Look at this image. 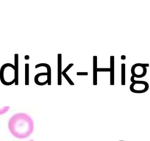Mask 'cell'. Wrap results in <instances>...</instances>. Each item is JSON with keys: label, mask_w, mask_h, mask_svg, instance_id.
Segmentation results:
<instances>
[{"label": "cell", "mask_w": 150, "mask_h": 141, "mask_svg": "<svg viewBox=\"0 0 150 141\" xmlns=\"http://www.w3.org/2000/svg\"><path fill=\"white\" fill-rule=\"evenodd\" d=\"M8 129L13 136L18 139H24L33 133L34 122L27 113H16L10 118Z\"/></svg>", "instance_id": "obj_1"}, {"label": "cell", "mask_w": 150, "mask_h": 141, "mask_svg": "<svg viewBox=\"0 0 150 141\" xmlns=\"http://www.w3.org/2000/svg\"><path fill=\"white\" fill-rule=\"evenodd\" d=\"M0 81L3 85L7 86L13 84L18 85L16 73L14 65L11 63H5L0 68Z\"/></svg>", "instance_id": "obj_2"}, {"label": "cell", "mask_w": 150, "mask_h": 141, "mask_svg": "<svg viewBox=\"0 0 150 141\" xmlns=\"http://www.w3.org/2000/svg\"><path fill=\"white\" fill-rule=\"evenodd\" d=\"M132 84L129 86L131 92L134 93H145L149 89V84L144 81H135L134 77L130 79Z\"/></svg>", "instance_id": "obj_3"}, {"label": "cell", "mask_w": 150, "mask_h": 141, "mask_svg": "<svg viewBox=\"0 0 150 141\" xmlns=\"http://www.w3.org/2000/svg\"><path fill=\"white\" fill-rule=\"evenodd\" d=\"M34 80L35 84L38 85L42 86L47 84L50 85H51V67L46 72L38 73L36 74Z\"/></svg>", "instance_id": "obj_4"}, {"label": "cell", "mask_w": 150, "mask_h": 141, "mask_svg": "<svg viewBox=\"0 0 150 141\" xmlns=\"http://www.w3.org/2000/svg\"><path fill=\"white\" fill-rule=\"evenodd\" d=\"M146 66H149L148 64H141V63H136L133 65L131 68V73L132 77H144L146 74Z\"/></svg>", "instance_id": "obj_5"}, {"label": "cell", "mask_w": 150, "mask_h": 141, "mask_svg": "<svg viewBox=\"0 0 150 141\" xmlns=\"http://www.w3.org/2000/svg\"><path fill=\"white\" fill-rule=\"evenodd\" d=\"M110 84L111 85H114V77H115V57L114 56H110Z\"/></svg>", "instance_id": "obj_6"}, {"label": "cell", "mask_w": 150, "mask_h": 141, "mask_svg": "<svg viewBox=\"0 0 150 141\" xmlns=\"http://www.w3.org/2000/svg\"><path fill=\"white\" fill-rule=\"evenodd\" d=\"M62 54L57 55V84L58 85H62Z\"/></svg>", "instance_id": "obj_7"}, {"label": "cell", "mask_w": 150, "mask_h": 141, "mask_svg": "<svg viewBox=\"0 0 150 141\" xmlns=\"http://www.w3.org/2000/svg\"><path fill=\"white\" fill-rule=\"evenodd\" d=\"M93 82L94 85H97V57L94 56L93 57Z\"/></svg>", "instance_id": "obj_8"}, {"label": "cell", "mask_w": 150, "mask_h": 141, "mask_svg": "<svg viewBox=\"0 0 150 141\" xmlns=\"http://www.w3.org/2000/svg\"><path fill=\"white\" fill-rule=\"evenodd\" d=\"M73 66H74L73 63H70V64H69V66H68L67 67H66V68H65L64 70H63V72H62V77H64V78L66 79V80H67V82L69 83V84L71 85H74V83L73 82H72V80H71L70 77H69V76L67 75V72H68V71H69V70H70V68Z\"/></svg>", "instance_id": "obj_9"}, {"label": "cell", "mask_w": 150, "mask_h": 141, "mask_svg": "<svg viewBox=\"0 0 150 141\" xmlns=\"http://www.w3.org/2000/svg\"><path fill=\"white\" fill-rule=\"evenodd\" d=\"M125 68H126V66H125V64H122V85H125V79H126V77H125V74H126V70H125Z\"/></svg>", "instance_id": "obj_10"}, {"label": "cell", "mask_w": 150, "mask_h": 141, "mask_svg": "<svg viewBox=\"0 0 150 141\" xmlns=\"http://www.w3.org/2000/svg\"><path fill=\"white\" fill-rule=\"evenodd\" d=\"M25 85H29V64H25Z\"/></svg>", "instance_id": "obj_11"}, {"label": "cell", "mask_w": 150, "mask_h": 141, "mask_svg": "<svg viewBox=\"0 0 150 141\" xmlns=\"http://www.w3.org/2000/svg\"><path fill=\"white\" fill-rule=\"evenodd\" d=\"M9 110H10L9 106H5V107H0V116H1V115L5 114V113H6Z\"/></svg>", "instance_id": "obj_12"}, {"label": "cell", "mask_w": 150, "mask_h": 141, "mask_svg": "<svg viewBox=\"0 0 150 141\" xmlns=\"http://www.w3.org/2000/svg\"><path fill=\"white\" fill-rule=\"evenodd\" d=\"M119 141H124V140H119Z\"/></svg>", "instance_id": "obj_13"}, {"label": "cell", "mask_w": 150, "mask_h": 141, "mask_svg": "<svg viewBox=\"0 0 150 141\" xmlns=\"http://www.w3.org/2000/svg\"><path fill=\"white\" fill-rule=\"evenodd\" d=\"M30 141H33V140H30Z\"/></svg>", "instance_id": "obj_14"}]
</instances>
